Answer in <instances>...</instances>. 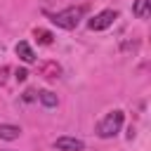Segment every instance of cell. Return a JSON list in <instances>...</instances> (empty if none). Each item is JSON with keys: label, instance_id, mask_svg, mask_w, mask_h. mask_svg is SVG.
<instances>
[{"label": "cell", "instance_id": "obj_4", "mask_svg": "<svg viewBox=\"0 0 151 151\" xmlns=\"http://www.w3.org/2000/svg\"><path fill=\"white\" fill-rule=\"evenodd\" d=\"M54 149H59V151H83L85 149V142L64 134V137H57L54 139Z\"/></svg>", "mask_w": 151, "mask_h": 151}, {"label": "cell", "instance_id": "obj_3", "mask_svg": "<svg viewBox=\"0 0 151 151\" xmlns=\"http://www.w3.org/2000/svg\"><path fill=\"white\" fill-rule=\"evenodd\" d=\"M116 19H118V12H116V9H101L99 14H94V17L87 21V28H90V31H104V28H109Z\"/></svg>", "mask_w": 151, "mask_h": 151}, {"label": "cell", "instance_id": "obj_7", "mask_svg": "<svg viewBox=\"0 0 151 151\" xmlns=\"http://www.w3.org/2000/svg\"><path fill=\"white\" fill-rule=\"evenodd\" d=\"M38 99H40V101H42V106H47V109H54V106H57V94H54V92H50V90L38 92Z\"/></svg>", "mask_w": 151, "mask_h": 151}, {"label": "cell", "instance_id": "obj_2", "mask_svg": "<svg viewBox=\"0 0 151 151\" xmlns=\"http://www.w3.org/2000/svg\"><path fill=\"white\" fill-rule=\"evenodd\" d=\"M83 14H85V7H66V9L57 12V14H52V21H54V24H57L59 28L73 31V28H76V26L80 24Z\"/></svg>", "mask_w": 151, "mask_h": 151}, {"label": "cell", "instance_id": "obj_5", "mask_svg": "<svg viewBox=\"0 0 151 151\" xmlns=\"http://www.w3.org/2000/svg\"><path fill=\"white\" fill-rule=\"evenodd\" d=\"M14 52H17V57H19L24 64H33V61H35V52L31 50V45H28L26 40H19L17 47H14Z\"/></svg>", "mask_w": 151, "mask_h": 151}, {"label": "cell", "instance_id": "obj_9", "mask_svg": "<svg viewBox=\"0 0 151 151\" xmlns=\"http://www.w3.org/2000/svg\"><path fill=\"white\" fill-rule=\"evenodd\" d=\"M33 35H35V40H38L40 45H52V33H50L47 28H35Z\"/></svg>", "mask_w": 151, "mask_h": 151}, {"label": "cell", "instance_id": "obj_8", "mask_svg": "<svg viewBox=\"0 0 151 151\" xmlns=\"http://www.w3.org/2000/svg\"><path fill=\"white\" fill-rule=\"evenodd\" d=\"M149 2H151V0H134V5H132V14L139 17V19H144V17L149 14Z\"/></svg>", "mask_w": 151, "mask_h": 151}, {"label": "cell", "instance_id": "obj_6", "mask_svg": "<svg viewBox=\"0 0 151 151\" xmlns=\"http://www.w3.org/2000/svg\"><path fill=\"white\" fill-rule=\"evenodd\" d=\"M19 134H21V127L19 125H9V123H2L0 125V139L12 142V139H19Z\"/></svg>", "mask_w": 151, "mask_h": 151}, {"label": "cell", "instance_id": "obj_10", "mask_svg": "<svg viewBox=\"0 0 151 151\" xmlns=\"http://www.w3.org/2000/svg\"><path fill=\"white\" fill-rule=\"evenodd\" d=\"M14 78H17L19 83H24V80L28 78V71H26V68H17V71H14Z\"/></svg>", "mask_w": 151, "mask_h": 151}, {"label": "cell", "instance_id": "obj_1", "mask_svg": "<svg viewBox=\"0 0 151 151\" xmlns=\"http://www.w3.org/2000/svg\"><path fill=\"white\" fill-rule=\"evenodd\" d=\"M123 120H125V113H123L120 109L106 113V116L99 120V125H97V134H99L101 139H111V137H116V134L120 132V127H123Z\"/></svg>", "mask_w": 151, "mask_h": 151}, {"label": "cell", "instance_id": "obj_11", "mask_svg": "<svg viewBox=\"0 0 151 151\" xmlns=\"http://www.w3.org/2000/svg\"><path fill=\"white\" fill-rule=\"evenodd\" d=\"M35 99V90H26L24 92V101H33Z\"/></svg>", "mask_w": 151, "mask_h": 151}]
</instances>
